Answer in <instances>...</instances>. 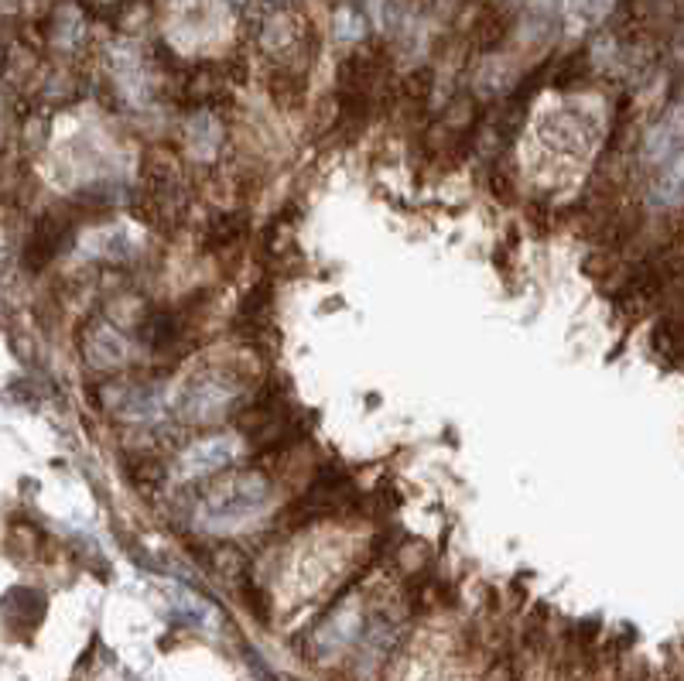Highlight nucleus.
Wrapping results in <instances>:
<instances>
[{
  "label": "nucleus",
  "mask_w": 684,
  "mask_h": 681,
  "mask_svg": "<svg viewBox=\"0 0 684 681\" xmlns=\"http://www.w3.org/2000/svg\"><path fill=\"white\" fill-rule=\"evenodd\" d=\"M168 408V400L154 391V387H131V391H123L120 394V405L117 411L123 418H131V421H162Z\"/></svg>",
  "instance_id": "5"
},
{
  "label": "nucleus",
  "mask_w": 684,
  "mask_h": 681,
  "mask_svg": "<svg viewBox=\"0 0 684 681\" xmlns=\"http://www.w3.org/2000/svg\"><path fill=\"white\" fill-rule=\"evenodd\" d=\"M654 199H658L661 206H671V202H681V199H684V158H674V162L661 172V178H658V185H654Z\"/></svg>",
  "instance_id": "6"
},
{
  "label": "nucleus",
  "mask_w": 684,
  "mask_h": 681,
  "mask_svg": "<svg viewBox=\"0 0 684 681\" xmlns=\"http://www.w3.org/2000/svg\"><path fill=\"white\" fill-rule=\"evenodd\" d=\"M86 360L92 366H103V370H113V366H123L131 356V347H128V339H123L113 326H97L89 336H86Z\"/></svg>",
  "instance_id": "4"
},
{
  "label": "nucleus",
  "mask_w": 684,
  "mask_h": 681,
  "mask_svg": "<svg viewBox=\"0 0 684 681\" xmlns=\"http://www.w3.org/2000/svg\"><path fill=\"white\" fill-rule=\"evenodd\" d=\"M267 504H271V486L264 476H257V473L233 476L223 486L206 493V501L196 510V524L212 535L243 531L264 517Z\"/></svg>",
  "instance_id": "1"
},
{
  "label": "nucleus",
  "mask_w": 684,
  "mask_h": 681,
  "mask_svg": "<svg viewBox=\"0 0 684 681\" xmlns=\"http://www.w3.org/2000/svg\"><path fill=\"white\" fill-rule=\"evenodd\" d=\"M240 455V439L236 436H216L206 442H196L192 449H185L178 459V476L192 480V476H206V473H220L223 466Z\"/></svg>",
  "instance_id": "3"
},
{
  "label": "nucleus",
  "mask_w": 684,
  "mask_h": 681,
  "mask_svg": "<svg viewBox=\"0 0 684 681\" xmlns=\"http://www.w3.org/2000/svg\"><path fill=\"white\" fill-rule=\"evenodd\" d=\"M233 397H236L233 381H227L223 374H202L181 387V394L175 397V408L189 421H212L227 415Z\"/></svg>",
  "instance_id": "2"
}]
</instances>
